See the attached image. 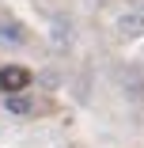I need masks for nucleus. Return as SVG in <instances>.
Wrapping results in <instances>:
<instances>
[{"label": "nucleus", "instance_id": "nucleus-1", "mask_svg": "<svg viewBox=\"0 0 144 148\" xmlns=\"http://www.w3.org/2000/svg\"><path fill=\"white\" fill-rule=\"evenodd\" d=\"M27 84H31V72H27V69H19V65L0 69V87H4V95H19Z\"/></svg>", "mask_w": 144, "mask_h": 148}, {"label": "nucleus", "instance_id": "nucleus-2", "mask_svg": "<svg viewBox=\"0 0 144 148\" xmlns=\"http://www.w3.org/2000/svg\"><path fill=\"white\" fill-rule=\"evenodd\" d=\"M118 38H140L144 34V15L140 12H125V15H118Z\"/></svg>", "mask_w": 144, "mask_h": 148}, {"label": "nucleus", "instance_id": "nucleus-3", "mask_svg": "<svg viewBox=\"0 0 144 148\" xmlns=\"http://www.w3.org/2000/svg\"><path fill=\"white\" fill-rule=\"evenodd\" d=\"M8 110H12V114H31L34 103L27 99V95H8Z\"/></svg>", "mask_w": 144, "mask_h": 148}, {"label": "nucleus", "instance_id": "nucleus-4", "mask_svg": "<svg viewBox=\"0 0 144 148\" xmlns=\"http://www.w3.org/2000/svg\"><path fill=\"white\" fill-rule=\"evenodd\" d=\"M0 42H23V31L15 23H4V27H0Z\"/></svg>", "mask_w": 144, "mask_h": 148}]
</instances>
